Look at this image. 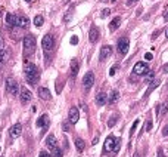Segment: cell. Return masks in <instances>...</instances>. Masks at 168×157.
Returning a JSON list of instances; mask_svg holds the SVG:
<instances>
[{
	"label": "cell",
	"instance_id": "cell-1",
	"mask_svg": "<svg viewBox=\"0 0 168 157\" xmlns=\"http://www.w3.org/2000/svg\"><path fill=\"white\" fill-rule=\"evenodd\" d=\"M24 71H25V80H27L30 85H35V83L38 82V71H37V67H35L34 64H31V62L25 64Z\"/></svg>",
	"mask_w": 168,
	"mask_h": 157
},
{
	"label": "cell",
	"instance_id": "cell-2",
	"mask_svg": "<svg viewBox=\"0 0 168 157\" xmlns=\"http://www.w3.org/2000/svg\"><path fill=\"white\" fill-rule=\"evenodd\" d=\"M22 45H24V54H25V56L33 55L34 51H35V39H34L33 34H27L24 37Z\"/></svg>",
	"mask_w": 168,
	"mask_h": 157
},
{
	"label": "cell",
	"instance_id": "cell-3",
	"mask_svg": "<svg viewBox=\"0 0 168 157\" xmlns=\"http://www.w3.org/2000/svg\"><path fill=\"white\" fill-rule=\"evenodd\" d=\"M41 46H43V51L44 52H50L55 46V37L52 34H46L43 37V42H41Z\"/></svg>",
	"mask_w": 168,
	"mask_h": 157
},
{
	"label": "cell",
	"instance_id": "cell-4",
	"mask_svg": "<svg viewBox=\"0 0 168 157\" xmlns=\"http://www.w3.org/2000/svg\"><path fill=\"white\" fill-rule=\"evenodd\" d=\"M6 89H8V92L11 93V95H16L18 92H19V86H18V82L15 80L13 77H9L8 80H6Z\"/></svg>",
	"mask_w": 168,
	"mask_h": 157
},
{
	"label": "cell",
	"instance_id": "cell-5",
	"mask_svg": "<svg viewBox=\"0 0 168 157\" xmlns=\"http://www.w3.org/2000/svg\"><path fill=\"white\" fill-rule=\"evenodd\" d=\"M146 73H149V67L146 62H137L133 67V74L136 76H145Z\"/></svg>",
	"mask_w": 168,
	"mask_h": 157
},
{
	"label": "cell",
	"instance_id": "cell-6",
	"mask_svg": "<svg viewBox=\"0 0 168 157\" xmlns=\"http://www.w3.org/2000/svg\"><path fill=\"white\" fill-rule=\"evenodd\" d=\"M128 47H130V42L127 37H123L120 42H118V52L120 55H125L128 52Z\"/></svg>",
	"mask_w": 168,
	"mask_h": 157
},
{
	"label": "cell",
	"instance_id": "cell-7",
	"mask_svg": "<svg viewBox=\"0 0 168 157\" xmlns=\"http://www.w3.org/2000/svg\"><path fill=\"white\" fill-rule=\"evenodd\" d=\"M93 83H94V74L91 73V71H89L86 76H84V78H83V86H84V89L89 90L91 86H93Z\"/></svg>",
	"mask_w": 168,
	"mask_h": 157
},
{
	"label": "cell",
	"instance_id": "cell-8",
	"mask_svg": "<svg viewBox=\"0 0 168 157\" xmlns=\"http://www.w3.org/2000/svg\"><path fill=\"white\" fill-rule=\"evenodd\" d=\"M117 142H118V139H117L115 136H108V139L105 141V145H103L105 151H114V148H115V145H117Z\"/></svg>",
	"mask_w": 168,
	"mask_h": 157
},
{
	"label": "cell",
	"instance_id": "cell-9",
	"mask_svg": "<svg viewBox=\"0 0 168 157\" xmlns=\"http://www.w3.org/2000/svg\"><path fill=\"white\" fill-rule=\"evenodd\" d=\"M68 117H69V122H71V123L75 124L80 120V113H78V110H77L75 107H72V108L69 110V114H68Z\"/></svg>",
	"mask_w": 168,
	"mask_h": 157
},
{
	"label": "cell",
	"instance_id": "cell-10",
	"mask_svg": "<svg viewBox=\"0 0 168 157\" xmlns=\"http://www.w3.org/2000/svg\"><path fill=\"white\" fill-rule=\"evenodd\" d=\"M21 132H22V126L19 123L13 124L11 129H9V135H11L12 138H18V136L21 135Z\"/></svg>",
	"mask_w": 168,
	"mask_h": 157
},
{
	"label": "cell",
	"instance_id": "cell-11",
	"mask_svg": "<svg viewBox=\"0 0 168 157\" xmlns=\"http://www.w3.org/2000/svg\"><path fill=\"white\" fill-rule=\"evenodd\" d=\"M31 98H33V93L30 92L28 89H21V101H22V104H27V102L31 101Z\"/></svg>",
	"mask_w": 168,
	"mask_h": 157
},
{
	"label": "cell",
	"instance_id": "cell-12",
	"mask_svg": "<svg viewBox=\"0 0 168 157\" xmlns=\"http://www.w3.org/2000/svg\"><path fill=\"white\" fill-rule=\"evenodd\" d=\"M112 54V47L109 45H105V46H102V49H100V59L102 61H105L108 56Z\"/></svg>",
	"mask_w": 168,
	"mask_h": 157
},
{
	"label": "cell",
	"instance_id": "cell-13",
	"mask_svg": "<svg viewBox=\"0 0 168 157\" xmlns=\"http://www.w3.org/2000/svg\"><path fill=\"white\" fill-rule=\"evenodd\" d=\"M106 101H108V95H106L103 90L96 95V104H97V105H105Z\"/></svg>",
	"mask_w": 168,
	"mask_h": 157
},
{
	"label": "cell",
	"instance_id": "cell-14",
	"mask_svg": "<svg viewBox=\"0 0 168 157\" xmlns=\"http://www.w3.org/2000/svg\"><path fill=\"white\" fill-rule=\"evenodd\" d=\"M97 37H99V30H97V27H91L90 28V33H89V39H90V42L91 43H94L96 40H97Z\"/></svg>",
	"mask_w": 168,
	"mask_h": 157
},
{
	"label": "cell",
	"instance_id": "cell-15",
	"mask_svg": "<svg viewBox=\"0 0 168 157\" xmlns=\"http://www.w3.org/2000/svg\"><path fill=\"white\" fill-rule=\"evenodd\" d=\"M46 145H47V148H50V150H53V148L58 147V141H56L55 135H49V138L46 139Z\"/></svg>",
	"mask_w": 168,
	"mask_h": 157
},
{
	"label": "cell",
	"instance_id": "cell-16",
	"mask_svg": "<svg viewBox=\"0 0 168 157\" xmlns=\"http://www.w3.org/2000/svg\"><path fill=\"white\" fill-rule=\"evenodd\" d=\"M118 99H120V92L118 90H111L109 95H108V102L109 104H115Z\"/></svg>",
	"mask_w": 168,
	"mask_h": 157
},
{
	"label": "cell",
	"instance_id": "cell-17",
	"mask_svg": "<svg viewBox=\"0 0 168 157\" xmlns=\"http://www.w3.org/2000/svg\"><path fill=\"white\" fill-rule=\"evenodd\" d=\"M78 68H80L78 61H77V59H72V62H71V77L72 78L78 74Z\"/></svg>",
	"mask_w": 168,
	"mask_h": 157
},
{
	"label": "cell",
	"instance_id": "cell-18",
	"mask_svg": "<svg viewBox=\"0 0 168 157\" xmlns=\"http://www.w3.org/2000/svg\"><path fill=\"white\" fill-rule=\"evenodd\" d=\"M38 95H40V98H41V99H46V101H49V99H50V96H52L47 88H40V89H38Z\"/></svg>",
	"mask_w": 168,
	"mask_h": 157
},
{
	"label": "cell",
	"instance_id": "cell-19",
	"mask_svg": "<svg viewBox=\"0 0 168 157\" xmlns=\"http://www.w3.org/2000/svg\"><path fill=\"white\" fill-rule=\"evenodd\" d=\"M46 124H49V116L47 114H43L37 119V126L38 127H44Z\"/></svg>",
	"mask_w": 168,
	"mask_h": 157
},
{
	"label": "cell",
	"instance_id": "cell-20",
	"mask_svg": "<svg viewBox=\"0 0 168 157\" xmlns=\"http://www.w3.org/2000/svg\"><path fill=\"white\" fill-rule=\"evenodd\" d=\"M16 25H18V27H21V28H28V25H30V19H28L27 16H19Z\"/></svg>",
	"mask_w": 168,
	"mask_h": 157
},
{
	"label": "cell",
	"instance_id": "cell-21",
	"mask_svg": "<svg viewBox=\"0 0 168 157\" xmlns=\"http://www.w3.org/2000/svg\"><path fill=\"white\" fill-rule=\"evenodd\" d=\"M16 23H18V18L13 13H6V24L8 25L13 27V25H16Z\"/></svg>",
	"mask_w": 168,
	"mask_h": 157
},
{
	"label": "cell",
	"instance_id": "cell-22",
	"mask_svg": "<svg viewBox=\"0 0 168 157\" xmlns=\"http://www.w3.org/2000/svg\"><path fill=\"white\" fill-rule=\"evenodd\" d=\"M8 59H9V52L2 49V51H0V68L6 64V61H8Z\"/></svg>",
	"mask_w": 168,
	"mask_h": 157
},
{
	"label": "cell",
	"instance_id": "cell-23",
	"mask_svg": "<svg viewBox=\"0 0 168 157\" xmlns=\"http://www.w3.org/2000/svg\"><path fill=\"white\" fill-rule=\"evenodd\" d=\"M120 25H121V18H120V16H115L111 23H109V28L114 31V30H117Z\"/></svg>",
	"mask_w": 168,
	"mask_h": 157
},
{
	"label": "cell",
	"instance_id": "cell-24",
	"mask_svg": "<svg viewBox=\"0 0 168 157\" xmlns=\"http://www.w3.org/2000/svg\"><path fill=\"white\" fill-rule=\"evenodd\" d=\"M74 144H75V148H77V151L78 153H83L84 151V141L81 139V138H75V141H74Z\"/></svg>",
	"mask_w": 168,
	"mask_h": 157
},
{
	"label": "cell",
	"instance_id": "cell-25",
	"mask_svg": "<svg viewBox=\"0 0 168 157\" xmlns=\"http://www.w3.org/2000/svg\"><path fill=\"white\" fill-rule=\"evenodd\" d=\"M159 83H161V82H159L158 78H156V80H152V82H150V85H149V89H147V92H146V95H149L153 89H156L158 86H159Z\"/></svg>",
	"mask_w": 168,
	"mask_h": 157
},
{
	"label": "cell",
	"instance_id": "cell-26",
	"mask_svg": "<svg viewBox=\"0 0 168 157\" xmlns=\"http://www.w3.org/2000/svg\"><path fill=\"white\" fill-rule=\"evenodd\" d=\"M43 24H44V18H43L41 15H37V16L34 18V25H35V27H41Z\"/></svg>",
	"mask_w": 168,
	"mask_h": 157
},
{
	"label": "cell",
	"instance_id": "cell-27",
	"mask_svg": "<svg viewBox=\"0 0 168 157\" xmlns=\"http://www.w3.org/2000/svg\"><path fill=\"white\" fill-rule=\"evenodd\" d=\"M117 120H118V114H114L111 119L108 120V126H109V127H112V126L115 124V122H117Z\"/></svg>",
	"mask_w": 168,
	"mask_h": 157
},
{
	"label": "cell",
	"instance_id": "cell-28",
	"mask_svg": "<svg viewBox=\"0 0 168 157\" xmlns=\"http://www.w3.org/2000/svg\"><path fill=\"white\" fill-rule=\"evenodd\" d=\"M52 151H53V157H62V156H64L62 150H61V148H58V147H56V148H53Z\"/></svg>",
	"mask_w": 168,
	"mask_h": 157
},
{
	"label": "cell",
	"instance_id": "cell-29",
	"mask_svg": "<svg viewBox=\"0 0 168 157\" xmlns=\"http://www.w3.org/2000/svg\"><path fill=\"white\" fill-rule=\"evenodd\" d=\"M153 78H155V73H153V71H150V73L147 74V77H146V82H152Z\"/></svg>",
	"mask_w": 168,
	"mask_h": 157
},
{
	"label": "cell",
	"instance_id": "cell-30",
	"mask_svg": "<svg viewBox=\"0 0 168 157\" xmlns=\"http://www.w3.org/2000/svg\"><path fill=\"white\" fill-rule=\"evenodd\" d=\"M137 124H139V120H134V123H133V126H131V131H130V135L134 134L136 127H137Z\"/></svg>",
	"mask_w": 168,
	"mask_h": 157
},
{
	"label": "cell",
	"instance_id": "cell-31",
	"mask_svg": "<svg viewBox=\"0 0 168 157\" xmlns=\"http://www.w3.org/2000/svg\"><path fill=\"white\" fill-rule=\"evenodd\" d=\"M71 43L74 46L78 45V37H77V36H72V37H71Z\"/></svg>",
	"mask_w": 168,
	"mask_h": 157
},
{
	"label": "cell",
	"instance_id": "cell-32",
	"mask_svg": "<svg viewBox=\"0 0 168 157\" xmlns=\"http://www.w3.org/2000/svg\"><path fill=\"white\" fill-rule=\"evenodd\" d=\"M109 13H111V9H109V8H108V9H103V11H102V18H105V16H108Z\"/></svg>",
	"mask_w": 168,
	"mask_h": 157
},
{
	"label": "cell",
	"instance_id": "cell-33",
	"mask_svg": "<svg viewBox=\"0 0 168 157\" xmlns=\"http://www.w3.org/2000/svg\"><path fill=\"white\" fill-rule=\"evenodd\" d=\"M150 129H152V122L147 120V123H146V131H150Z\"/></svg>",
	"mask_w": 168,
	"mask_h": 157
},
{
	"label": "cell",
	"instance_id": "cell-34",
	"mask_svg": "<svg viewBox=\"0 0 168 157\" xmlns=\"http://www.w3.org/2000/svg\"><path fill=\"white\" fill-rule=\"evenodd\" d=\"M145 58H146V59H147V61H150V59L153 58V55H152L150 52H147V54H146V55H145Z\"/></svg>",
	"mask_w": 168,
	"mask_h": 157
},
{
	"label": "cell",
	"instance_id": "cell-35",
	"mask_svg": "<svg viewBox=\"0 0 168 157\" xmlns=\"http://www.w3.org/2000/svg\"><path fill=\"white\" fill-rule=\"evenodd\" d=\"M3 47H5V40H3V37L0 36V51H2Z\"/></svg>",
	"mask_w": 168,
	"mask_h": 157
},
{
	"label": "cell",
	"instance_id": "cell-36",
	"mask_svg": "<svg viewBox=\"0 0 168 157\" xmlns=\"http://www.w3.org/2000/svg\"><path fill=\"white\" fill-rule=\"evenodd\" d=\"M38 157H49V153H47V151H41Z\"/></svg>",
	"mask_w": 168,
	"mask_h": 157
},
{
	"label": "cell",
	"instance_id": "cell-37",
	"mask_svg": "<svg viewBox=\"0 0 168 157\" xmlns=\"http://www.w3.org/2000/svg\"><path fill=\"white\" fill-rule=\"evenodd\" d=\"M162 134L165 135V136H168V124L165 126V127H164V129H162Z\"/></svg>",
	"mask_w": 168,
	"mask_h": 157
},
{
	"label": "cell",
	"instance_id": "cell-38",
	"mask_svg": "<svg viewBox=\"0 0 168 157\" xmlns=\"http://www.w3.org/2000/svg\"><path fill=\"white\" fill-rule=\"evenodd\" d=\"M62 127H64V131H69V123H67V122H65Z\"/></svg>",
	"mask_w": 168,
	"mask_h": 157
},
{
	"label": "cell",
	"instance_id": "cell-39",
	"mask_svg": "<svg viewBox=\"0 0 168 157\" xmlns=\"http://www.w3.org/2000/svg\"><path fill=\"white\" fill-rule=\"evenodd\" d=\"M136 2H139V0H127V6H130V5H133Z\"/></svg>",
	"mask_w": 168,
	"mask_h": 157
},
{
	"label": "cell",
	"instance_id": "cell-40",
	"mask_svg": "<svg viewBox=\"0 0 168 157\" xmlns=\"http://www.w3.org/2000/svg\"><path fill=\"white\" fill-rule=\"evenodd\" d=\"M97 141H99V138L96 136V138H93V141H91V144H93V145H96V144H97Z\"/></svg>",
	"mask_w": 168,
	"mask_h": 157
},
{
	"label": "cell",
	"instance_id": "cell-41",
	"mask_svg": "<svg viewBox=\"0 0 168 157\" xmlns=\"http://www.w3.org/2000/svg\"><path fill=\"white\" fill-rule=\"evenodd\" d=\"M164 73H168V64H165V65H164Z\"/></svg>",
	"mask_w": 168,
	"mask_h": 157
},
{
	"label": "cell",
	"instance_id": "cell-42",
	"mask_svg": "<svg viewBox=\"0 0 168 157\" xmlns=\"http://www.w3.org/2000/svg\"><path fill=\"white\" fill-rule=\"evenodd\" d=\"M109 74H111V76H114V74H115V68H111V71H109Z\"/></svg>",
	"mask_w": 168,
	"mask_h": 157
},
{
	"label": "cell",
	"instance_id": "cell-43",
	"mask_svg": "<svg viewBox=\"0 0 168 157\" xmlns=\"http://www.w3.org/2000/svg\"><path fill=\"white\" fill-rule=\"evenodd\" d=\"M158 157H165V156H164V154H162V153L159 151V154H158Z\"/></svg>",
	"mask_w": 168,
	"mask_h": 157
},
{
	"label": "cell",
	"instance_id": "cell-44",
	"mask_svg": "<svg viewBox=\"0 0 168 157\" xmlns=\"http://www.w3.org/2000/svg\"><path fill=\"white\" fill-rule=\"evenodd\" d=\"M165 37H167V39H168V28H167V30H165Z\"/></svg>",
	"mask_w": 168,
	"mask_h": 157
},
{
	"label": "cell",
	"instance_id": "cell-45",
	"mask_svg": "<svg viewBox=\"0 0 168 157\" xmlns=\"http://www.w3.org/2000/svg\"><path fill=\"white\" fill-rule=\"evenodd\" d=\"M133 157H140V156H139V154H137V153H136V154H134V156H133Z\"/></svg>",
	"mask_w": 168,
	"mask_h": 157
},
{
	"label": "cell",
	"instance_id": "cell-46",
	"mask_svg": "<svg viewBox=\"0 0 168 157\" xmlns=\"http://www.w3.org/2000/svg\"><path fill=\"white\" fill-rule=\"evenodd\" d=\"M165 19H167V21H168V13H167V15H165Z\"/></svg>",
	"mask_w": 168,
	"mask_h": 157
},
{
	"label": "cell",
	"instance_id": "cell-47",
	"mask_svg": "<svg viewBox=\"0 0 168 157\" xmlns=\"http://www.w3.org/2000/svg\"><path fill=\"white\" fill-rule=\"evenodd\" d=\"M0 18H2V9H0Z\"/></svg>",
	"mask_w": 168,
	"mask_h": 157
},
{
	"label": "cell",
	"instance_id": "cell-48",
	"mask_svg": "<svg viewBox=\"0 0 168 157\" xmlns=\"http://www.w3.org/2000/svg\"><path fill=\"white\" fill-rule=\"evenodd\" d=\"M25 2H31V0H25Z\"/></svg>",
	"mask_w": 168,
	"mask_h": 157
},
{
	"label": "cell",
	"instance_id": "cell-49",
	"mask_svg": "<svg viewBox=\"0 0 168 157\" xmlns=\"http://www.w3.org/2000/svg\"><path fill=\"white\" fill-rule=\"evenodd\" d=\"M112 2H115V0H112Z\"/></svg>",
	"mask_w": 168,
	"mask_h": 157
},
{
	"label": "cell",
	"instance_id": "cell-50",
	"mask_svg": "<svg viewBox=\"0 0 168 157\" xmlns=\"http://www.w3.org/2000/svg\"><path fill=\"white\" fill-rule=\"evenodd\" d=\"M0 150H2V147H0Z\"/></svg>",
	"mask_w": 168,
	"mask_h": 157
}]
</instances>
